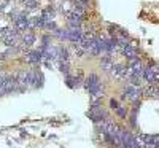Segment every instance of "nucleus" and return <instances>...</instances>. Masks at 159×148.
<instances>
[{"label": "nucleus", "instance_id": "nucleus-1", "mask_svg": "<svg viewBox=\"0 0 159 148\" xmlns=\"http://www.w3.org/2000/svg\"><path fill=\"white\" fill-rule=\"evenodd\" d=\"M143 96V89L142 86H132V85H126L123 94H121V100H126L129 99L130 102H135V100H140Z\"/></svg>", "mask_w": 159, "mask_h": 148}, {"label": "nucleus", "instance_id": "nucleus-2", "mask_svg": "<svg viewBox=\"0 0 159 148\" xmlns=\"http://www.w3.org/2000/svg\"><path fill=\"white\" fill-rule=\"evenodd\" d=\"M27 64H32V65H40L43 62V54H42V51L40 49H30L27 51L25 49L24 51V58H22Z\"/></svg>", "mask_w": 159, "mask_h": 148}, {"label": "nucleus", "instance_id": "nucleus-3", "mask_svg": "<svg viewBox=\"0 0 159 148\" xmlns=\"http://www.w3.org/2000/svg\"><path fill=\"white\" fill-rule=\"evenodd\" d=\"M54 16H56V11L52 10L51 7H49V8H46V10H43V11H42V15H40V18H42L45 22L54 21Z\"/></svg>", "mask_w": 159, "mask_h": 148}, {"label": "nucleus", "instance_id": "nucleus-4", "mask_svg": "<svg viewBox=\"0 0 159 148\" xmlns=\"http://www.w3.org/2000/svg\"><path fill=\"white\" fill-rule=\"evenodd\" d=\"M24 7H25V13H27V11L37 10V8H38V3H37V0H25Z\"/></svg>", "mask_w": 159, "mask_h": 148}, {"label": "nucleus", "instance_id": "nucleus-5", "mask_svg": "<svg viewBox=\"0 0 159 148\" xmlns=\"http://www.w3.org/2000/svg\"><path fill=\"white\" fill-rule=\"evenodd\" d=\"M115 112L119 118H127V107H124V105H118L115 109Z\"/></svg>", "mask_w": 159, "mask_h": 148}, {"label": "nucleus", "instance_id": "nucleus-6", "mask_svg": "<svg viewBox=\"0 0 159 148\" xmlns=\"http://www.w3.org/2000/svg\"><path fill=\"white\" fill-rule=\"evenodd\" d=\"M43 75H42V72H38L37 73V80H35V85H34V89H38V88H42L43 86Z\"/></svg>", "mask_w": 159, "mask_h": 148}, {"label": "nucleus", "instance_id": "nucleus-7", "mask_svg": "<svg viewBox=\"0 0 159 148\" xmlns=\"http://www.w3.org/2000/svg\"><path fill=\"white\" fill-rule=\"evenodd\" d=\"M118 105H119V104H118V100H115V99H111V100H110V109H111V110H115Z\"/></svg>", "mask_w": 159, "mask_h": 148}]
</instances>
